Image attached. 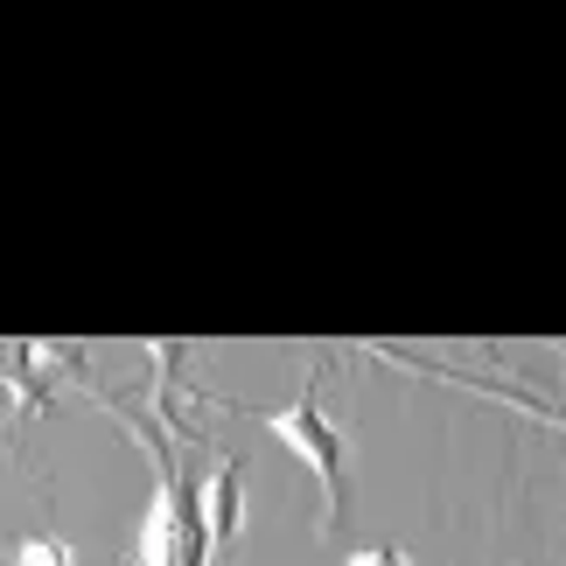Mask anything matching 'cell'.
Here are the masks:
<instances>
[{"label": "cell", "mask_w": 566, "mask_h": 566, "mask_svg": "<svg viewBox=\"0 0 566 566\" xmlns=\"http://www.w3.org/2000/svg\"><path fill=\"white\" fill-rule=\"evenodd\" d=\"M259 420H266V433H273L280 448H294L301 462L322 475V490H329V532H336V525H343V504H350V469H343V433L329 427V412H322L315 378L301 385V399H294V406L259 412Z\"/></svg>", "instance_id": "cell-1"}, {"label": "cell", "mask_w": 566, "mask_h": 566, "mask_svg": "<svg viewBox=\"0 0 566 566\" xmlns=\"http://www.w3.org/2000/svg\"><path fill=\"white\" fill-rule=\"evenodd\" d=\"M196 525H203V538L217 553L238 538V525H245V475H238V462L224 454V462H210L203 490H196Z\"/></svg>", "instance_id": "cell-2"}, {"label": "cell", "mask_w": 566, "mask_h": 566, "mask_svg": "<svg viewBox=\"0 0 566 566\" xmlns=\"http://www.w3.org/2000/svg\"><path fill=\"white\" fill-rule=\"evenodd\" d=\"M14 566H77V546L71 538H14Z\"/></svg>", "instance_id": "cell-3"}, {"label": "cell", "mask_w": 566, "mask_h": 566, "mask_svg": "<svg viewBox=\"0 0 566 566\" xmlns=\"http://www.w3.org/2000/svg\"><path fill=\"white\" fill-rule=\"evenodd\" d=\"M343 566H406V553H399V546H357Z\"/></svg>", "instance_id": "cell-4"}, {"label": "cell", "mask_w": 566, "mask_h": 566, "mask_svg": "<svg viewBox=\"0 0 566 566\" xmlns=\"http://www.w3.org/2000/svg\"><path fill=\"white\" fill-rule=\"evenodd\" d=\"M134 566H140V559H134Z\"/></svg>", "instance_id": "cell-5"}]
</instances>
